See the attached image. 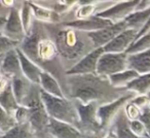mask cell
<instances>
[{"label":"cell","instance_id":"obj_29","mask_svg":"<svg viewBox=\"0 0 150 138\" xmlns=\"http://www.w3.org/2000/svg\"><path fill=\"white\" fill-rule=\"evenodd\" d=\"M16 125H17V122L13 115L6 112L0 107V132L2 134L6 133L11 129H13Z\"/></svg>","mask_w":150,"mask_h":138},{"label":"cell","instance_id":"obj_15","mask_svg":"<svg viewBox=\"0 0 150 138\" xmlns=\"http://www.w3.org/2000/svg\"><path fill=\"white\" fill-rule=\"evenodd\" d=\"M11 86L19 105L24 106L26 101L28 100L29 96L31 95L34 85L30 83L26 78H24L23 75H19L11 78Z\"/></svg>","mask_w":150,"mask_h":138},{"label":"cell","instance_id":"obj_10","mask_svg":"<svg viewBox=\"0 0 150 138\" xmlns=\"http://www.w3.org/2000/svg\"><path fill=\"white\" fill-rule=\"evenodd\" d=\"M139 0L134 1H122V2H115L113 5L103 11L98 15L102 19L108 20L111 23L116 24L123 22L132 13L135 11Z\"/></svg>","mask_w":150,"mask_h":138},{"label":"cell","instance_id":"obj_4","mask_svg":"<svg viewBox=\"0 0 150 138\" xmlns=\"http://www.w3.org/2000/svg\"><path fill=\"white\" fill-rule=\"evenodd\" d=\"M42 104L50 119L66 123L79 129V117L75 102L67 97H54L40 90Z\"/></svg>","mask_w":150,"mask_h":138},{"label":"cell","instance_id":"obj_44","mask_svg":"<svg viewBox=\"0 0 150 138\" xmlns=\"http://www.w3.org/2000/svg\"><path fill=\"white\" fill-rule=\"evenodd\" d=\"M48 138H52V137H48Z\"/></svg>","mask_w":150,"mask_h":138},{"label":"cell","instance_id":"obj_27","mask_svg":"<svg viewBox=\"0 0 150 138\" xmlns=\"http://www.w3.org/2000/svg\"><path fill=\"white\" fill-rule=\"evenodd\" d=\"M20 16H21V21L23 24L24 30L27 35L32 29L35 19H34L33 11H32L31 5H30L29 1L27 2H21V7H20Z\"/></svg>","mask_w":150,"mask_h":138},{"label":"cell","instance_id":"obj_32","mask_svg":"<svg viewBox=\"0 0 150 138\" xmlns=\"http://www.w3.org/2000/svg\"><path fill=\"white\" fill-rule=\"evenodd\" d=\"M123 112H125V115L127 117V121L132 122V121H136V120H139L140 117H141L142 111L132 101H129V102H127L125 104V108H123Z\"/></svg>","mask_w":150,"mask_h":138},{"label":"cell","instance_id":"obj_26","mask_svg":"<svg viewBox=\"0 0 150 138\" xmlns=\"http://www.w3.org/2000/svg\"><path fill=\"white\" fill-rule=\"evenodd\" d=\"M19 106V103L13 95V90H11V86L9 85L3 92L0 93V107L6 112L13 115L15 111L17 110Z\"/></svg>","mask_w":150,"mask_h":138},{"label":"cell","instance_id":"obj_40","mask_svg":"<svg viewBox=\"0 0 150 138\" xmlns=\"http://www.w3.org/2000/svg\"><path fill=\"white\" fill-rule=\"evenodd\" d=\"M4 78H4V76L2 75V73H1V72H0V83L2 82V80H4Z\"/></svg>","mask_w":150,"mask_h":138},{"label":"cell","instance_id":"obj_2","mask_svg":"<svg viewBox=\"0 0 150 138\" xmlns=\"http://www.w3.org/2000/svg\"><path fill=\"white\" fill-rule=\"evenodd\" d=\"M127 90H117L111 87L108 78L98 74L66 75L64 93L67 98L77 100L83 104L96 102L99 105L118 99Z\"/></svg>","mask_w":150,"mask_h":138},{"label":"cell","instance_id":"obj_8","mask_svg":"<svg viewBox=\"0 0 150 138\" xmlns=\"http://www.w3.org/2000/svg\"><path fill=\"white\" fill-rule=\"evenodd\" d=\"M20 7H21V3H19V5L16 3L11 9H9L2 34L9 39L21 43L26 37V33L21 21Z\"/></svg>","mask_w":150,"mask_h":138},{"label":"cell","instance_id":"obj_33","mask_svg":"<svg viewBox=\"0 0 150 138\" xmlns=\"http://www.w3.org/2000/svg\"><path fill=\"white\" fill-rule=\"evenodd\" d=\"M17 124H26L28 123V117H29V109L26 106H21L20 105L18 109L13 113Z\"/></svg>","mask_w":150,"mask_h":138},{"label":"cell","instance_id":"obj_14","mask_svg":"<svg viewBox=\"0 0 150 138\" xmlns=\"http://www.w3.org/2000/svg\"><path fill=\"white\" fill-rule=\"evenodd\" d=\"M48 134L52 138H83V133L77 127L50 119Z\"/></svg>","mask_w":150,"mask_h":138},{"label":"cell","instance_id":"obj_38","mask_svg":"<svg viewBox=\"0 0 150 138\" xmlns=\"http://www.w3.org/2000/svg\"><path fill=\"white\" fill-rule=\"evenodd\" d=\"M102 138H117V137H116V134H115L111 129H109L108 131L103 135Z\"/></svg>","mask_w":150,"mask_h":138},{"label":"cell","instance_id":"obj_3","mask_svg":"<svg viewBox=\"0 0 150 138\" xmlns=\"http://www.w3.org/2000/svg\"><path fill=\"white\" fill-rule=\"evenodd\" d=\"M47 26V25H46ZM47 29L56 43L59 56L65 71L74 66L86 55L95 50L88 33L78 31L63 25L54 26Z\"/></svg>","mask_w":150,"mask_h":138},{"label":"cell","instance_id":"obj_37","mask_svg":"<svg viewBox=\"0 0 150 138\" xmlns=\"http://www.w3.org/2000/svg\"><path fill=\"white\" fill-rule=\"evenodd\" d=\"M104 135V134H103ZM103 135L100 133H90V134H83V138H102Z\"/></svg>","mask_w":150,"mask_h":138},{"label":"cell","instance_id":"obj_5","mask_svg":"<svg viewBox=\"0 0 150 138\" xmlns=\"http://www.w3.org/2000/svg\"><path fill=\"white\" fill-rule=\"evenodd\" d=\"M135 96V93L127 91L123 96L119 97L116 100L99 106L98 119L101 126V130H102L103 133H106L110 129V126H112L113 122L116 119L118 113L125 108V104L127 102H129Z\"/></svg>","mask_w":150,"mask_h":138},{"label":"cell","instance_id":"obj_39","mask_svg":"<svg viewBox=\"0 0 150 138\" xmlns=\"http://www.w3.org/2000/svg\"><path fill=\"white\" fill-rule=\"evenodd\" d=\"M3 58H4V55H0V70H1V66H2Z\"/></svg>","mask_w":150,"mask_h":138},{"label":"cell","instance_id":"obj_9","mask_svg":"<svg viewBox=\"0 0 150 138\" xmlns=\"http://www.w3.org/2000/svg\"><path fill=\"white\" fill-rule=\"evenodd\" d=\"M104 50L95 48L91 53L83 57L80 61H78L73 67L66 71V75H88V74H96L97 67L100 57L103 55Z\"/></svg>","mask_w":150,"mask_h":138},{"label":"cell","instance_id":"obj_41","mask_svg":"<svg viewBox=\"0 0 150 138\" xmlns=\"http://www.w3.org/2000/svg\"><path fill=\"white\" fill-rule=\"evenodd\" d=\"M147 97H148V99H149V102H150V92L147 94Z\"/></svg>","mask_w":150,"mask_h":138},{"label":"cell","instance_id":"obj_42","mask_svg":"<svg viewBox=\"0 0 150 138\" xmlns=\"http://www.w3.org/2000/svg\"><path fill=\"white\" fill-rule=\"evenodd\" d=\"M1 134H2V133H1V132H0V135H1Z\"/></svg>","mask_w":150,"mask_h":138},{"label":"cell","instance_id":"obj_28","mask_svg":"<svg viewBox=\"0 0 150 138\" xmlns=\"http://www.w3.org/2000/svg\"><path fill=\"white\" fill-rule=\"evenodd\" d=\"M148 50H150V32L146 34V35L142 36V37L137 38L125 54L127 55L139 54V53L146 52Z\"/></svg>","mask_w":150,"mask_h":138},{"label":"cell","instance_id":"obj_22","mask_svg":"<svg viewBox=\"0 0 150 138\" xmlns=\"http://www.w3.org/2000/svg\"><path fill=\"white\" fill-rule=\"evenodd\" d=\"M150 18V7L144 11H135L132 13L127 19L125 20V23L127 25V29H133L139 33V31L144 27L146 22Z\"/></svg>","mask_w":150,"mask_h":138},{"label":"cell","instance_id":"obj_12","mask_svg":"<svg viewBox=\"0 0 150 138\" xmlns=\"http://www.w3.org/2000/svg\"><path fill=\"white\" fill-rule=\"evenodd\" d=\"M138 32L133 29H125L121 33H119L112 41L109 42L107 46L103 48L105 53H116V54H122L127 53V50L137 39Z\"/></svg>","mask_w":150,"mask_h":138},{"label":"cell","instance_id":"obj_25","mask_svg":"<svg viewBox=\"0 0 150 138\" xmlns=\"http://www.w3.org/2000/svg\"><path fill=\"white\" fill-rule=\"evenodd\" d=\"M0 138H38L28 123L17 124L13 129L4 134H1Z\"/></svg>","mask_w":150,"mask_h":138},{"label":"cell","instance_id":"obj_30","mask_svg":"<svg viewBox=\"0 0 150 138\" xmlns=\"http://www.w3.org/2000/svg\"><path fill=\"white\" fill-rule=\"evenodd\" d=\"M129 128L131 130V132L138 138H147L149 137V134L146 129V127L144 126V124L142 123L140 120H136V121L129 122Z\"/></svg>","mask_w":150,"mask_h":138},{"label":"cell","instance_id":"obj_13","mask_svg":"<svg viewBox=\"0 0 150 138\" xmlns=\"http://www.w3.org/2000/svg\"><path fill=\"white\" fill-rule=\"evenodd\" d=\"M108 20L102 19V18L95 16V17L88 18V19L84 20H74V21L67 22V23H63L60 25H63L65 27H70L78 31L86 32V33H91V32L98 31V30L104 29V28L108 27V26L112 25Z\"/></svg>","mask_w":150,"mask_h":138},{"label":"cell","instance_id":"obj_17","mask_svg":"<svg viewBox=\"0 0 150 138\" xmlns=\"http://www.w3.org/2000/svg\"><path fill=\"white\" fill-rule=\"evenodd\" d=\"M0 72L2 73V75L5 78H7L9 80L11 78H16V76L23 75L22 74L21 64H20V59L17 52V48L11 51V52H8L7 54L4 55Z\"/></svg>","mask_w":150,"mask_h":138},{"label":"cell","instance_id":"obj_34","mask_svg":"<svg viewBox=\"0 0 150 138\" xmlns=\"http://www.w3.org/2000/svg\"><path fill=\"white\" fill-rule=\"evenodd\" d=\"M131 101L141 111H144V110H146V109L150 108V102H149V99H148L147 95H136Z\"/></svg>","mask_w":150,"mask_h":138},{"label":"cell","instance_id":"obj_24","mask_svg":"<svg viewBox=\"0 0 150 138\" xmlns=\"http://www.w3.org/2000/svg\"><path fill=\"white\" fill-rule=\"evenodd\" d=\"M129 92L136 95H147L150 92V73L139 75L125 88Z\"/></svg>","mask_w":150,"mask_h":138},{"label":"cell","instance_id":"obj_43","mask_svg":"<svg viewBox=\"0 0 150 138\" xmlns=\"http://www.w3.org/2000/svg\"><path fill=\"white\" fill-rule=\"evenodd\" d=\"M147 138H150V136H149V137H147Z\"/></svg>","mask_w":150,"mask_h":138},{"label":"cell","instance_id":"obj_18","mask_svg":"<svg viewBox=\"0 0 150 138\" xmlns=\"http://www.w3.org/2000/svg\"><path fill=\"white\" fill-rule=\"evenodd\" d=\"M127 68L137 72L139 75L150 73V50L139 54L127 55Z\"/></svg>","mask_w":150,"mask_h":138},{"label":"cell","instance_id":"obj_19","mask_svg":"<svg viewBox=\"0 0 150 138\" xmlns=\"http://www.w3.org/2000/svg\"><path fill=\"white\" fill-rule=\"evenodd\" d=\"M29 3L31 5L35 21L42 24H50V25L61 23V17L57 13H54L50 7H46L45 5H41L32 1H29Z\"/></svg>","mask_w":150,"mask_h":138},{"label":"cell","instance_id":"obj_21","mask_svg":"<svg viewBox=\"0 0 150 138\" xmlns=\"http://www.w3.org/2000/svg\"><path fill=\"white\" fill-rule=\"evenodd\" d=\"M139 76V74L132 69H125L123 71L116 73L114 75H111L108 78L111 87L117 90H125L127 86L133 82L134 80Z\"/></svg>","mask_w":150,"mask_h":138},{"label":"cell","instance_id":"obj_20","mask_svg":"<svg viewBox=\"0 0 150 138\" xmlns=\"http://www.w3.org/2000/svg\"><path fill=\"white\" fill-rule=\"evenodd\" d=\"M38 86H39L40 90L42 92L46 93V94L50 95V96L61 97V98L66 97L60 82L48 72L42 71Z\"/></svg>","mask_w":150,"mask_h":138},{"label":"cell","instance_id":"obj_23","mask_svg":"<svg viewBox=\"0 0 150 138\" xmlns=\"http://www.w3.org/2000/svg\"><path fill=\"white\" fill-rule=\"evenodd\" d=\"M112 126L113 128L111 130L116 134L117 138H138L129 130V121H127V117L125 115L123 109L118 113L116 119L113 122Z\"/></svg>","mask_w":150,"mask_h":138},{"label":"cell","instance_id":"obj_16","mask_svg":"<svg viewBox=\"0 0 150 138\" xmlns=\"http://www.w3.org/2000/svg\"><path fill=\"white\" fill-rule=\"evenodd\" d=\"M17 52L18 55H19L20 64H21V70L23 76L27 78L33 85H39L42 69L39 68L35 63L32 62L19 48H17Z\"/></svg>","mask_w":150,"mask_h":138},{"label":"cell","instance_id":"obj_36","mask_svg":"<svg viewBox=\"0 0 150 138\" xmlns=\"http://www.w3.org/2000/svg\"><path fill=\"white\" fill-rule=\"evenodd\" d=\"M7 14H8V13H7ZM7 14H2V15H0V34L2 33L3 28H4L5 23H6Z\"/></svg>","mask_w":150,"mask_h":138},{"label":"cell","instance_id":"obj_7","mask_svg":"<svg viewBox=\"0 0 150 138\" xmlns=\"http://www.w3.org/2000/svg\"><path fill=\"white\" fill-rule=\"evenodd\" d=\"M127 55L125 53H103L100 57L97 67V74L104 78H109L127 69Z\"/></svg>","mask_w":150,"mask_h":138},{"label":"cell","instance_id":"obj_6","mask_svg":"<svg viewBox=\"0 0 150 138\" xmlns=\"http://www.w3.org/2000/svg\"><path fill=\"white\" fill-rule=\"evenodd\" d=\"M75 106L77 109L79 117V130L83 134L90 133H100L102 134L101 126L98 119V108L100 105L96 102L83 103L77 100H74Z\"/></svg>","mask_w":150,"mask_h":138},{"label":"cell","instance_id":"obj_11","mask_svg":"<svg viewBox=\"0 0 150 138\" xmlns=\"http://www.w3.org/2000/svg\"><path fill=\"white\" fill-rule=\"evenodd\" d=\"M125 29H127L125 23V22H120V23L112 24V25L108 26V27L104 28V29L88 33V35L92 40L94 48H101L107 46L110 41H112L119 33H121Z\"/></svg>","mask_w":150,"mask_h":138},{"label":"cell","instance_id":"obj_35","mask_svg":"<svg viewBox=\"0 0 150 138\" xmlns=\"http://www.w3.org/2000/svg\"><path fill=\"white\" fill-rule=\"evenodd\" d=\"M139 120L144 124V126L146 127V129H147V131H148V134H149V136H150V108L142 111L141 117H140Z\"/></svg>","mask_w":150,"mask_h":138},{"label":"cell","instance_id":"obj_1","mask_svg":"<svg viewBox=\"0 0 150 138\" xmlns=\"http://www.w3.org/2000/svg\"><path fill=\"white\" fill-rule=\"evenodd\" d=\"M19 48L42 71L50 73L60 82L64 91L66 71L61 63L56 43L46 24L35 21L32 29L20 43Z\"/></svg>","mask_w":150,"mask_h":138},{"label":"cell","instance_id":"obj_31","mask_svg":"<svg viewBox=\"0 0 150 138\" xmlns=\"http://www.w3.org/2000/svg\"><path fill=\"white\" fill-rule=\"evenodd\" d=\"M20 46L19 42L7 38L2 33L0 34V55H5L13 50L18 48Z\"/></svg>","mask_w":150,"mask_h":138}]
</instances>
